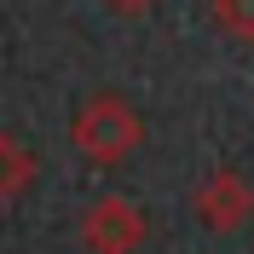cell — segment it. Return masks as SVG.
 Here are the masks:
<instances>
[{
  "instance_id": "6da1fadb",
  "label": "cell",
  "mask_w": 254,
  "mask_h": 254,
  "mask_svg": "<svg viewBox=\"0 0 254 254\" xmlns=\"http://www.w3.org/2000/svg\"><path fill=\"white\" fill-rule=\"evenodd\" d=\"M144 127H139V110L127 104L122 93H98L81 104L75 116V150L87 162H98V168H116V162H127L133 150H139Z\"/></svg>"
},
{
  "instance_id": "7a4b0ae2",
  "label": "cell",
  "mask_w": 254,
  "mask_h": 254,
  "mask_svg": "<svg viewBox=\"0 0 254 254\" xmlns=\"http://www.w3.org/2000/svg\"><path fill=\"white\" fill-rule=\"evenodd\" d=\"M144 243V214L127 196H98L81 214V249L87 254H139Z\"/></svg>"
},
{
  "instance_id": "3957f363",
  "label": "cell",
  "mask_w": 254,
  "mask_h": 254,
  "mask_svg": "<svg viewBox=\"0 0 254 254\" xmlns=\"http://www.w3.org/2000/svg\"><path fill=\"white\" fill-rule=\"evenodd\" d=\"M190 214H196L208 231H237V225H249V214H254V185L237 174V168H214L202 185L190 190Z\"/></svg>"
},
{
  "instance_id": "277c9868",
  "label": "cell",
  "mask_w": 254,
  "mask_h": 254,
  "mask_svg": "<svg viewBox=\"0 0 254 254\" xmlns=\"http://www.w3.org/2000/svg\"><path fill=\"white\" fill-rule=\"evenodd\" d=\"M29 185H35V150L12 133H0V208L17 202Z\"/></svg>"
},
{
  "instance_id": "5b68a950",
  "label": "cell",
  "mask_w": 254,
  "mask_h": 254,
  "mask_svg": "<svg viewBox=\"0 0 254 254\" xmlns=\"http://www.w3.org/2000/svg\"><path fill=\"white\" fill-rule=\"evenodd\" d=\"M214 23L231 41H254V0H214Z\"/></svg>"
},
{
  "instance_id": "8992f818",
  "label": "cell",
  "mask_w": 254,
  "mask_h": 254,
  "mask_svg": "<svg viewBox=\"0 0 254 254\" xmlns=\"http://www.w3.org/2000/svg\"><path fill=\"white\" fill-rule=\"evenodd\" d=\"M104 6H116L122 17H139V12H150V6H156V0H104Z\"/></svg>"
}]
</instances>
